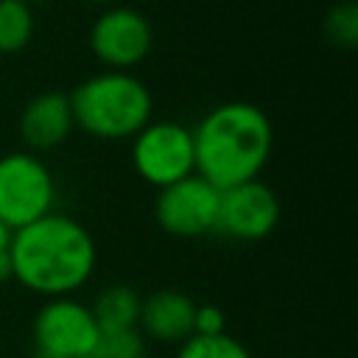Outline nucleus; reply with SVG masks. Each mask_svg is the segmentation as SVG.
<instances>
[{"label":"nucleus","mask_w":358,"mask_h":358,"mask_svg":"<svg viewBox=\"0 0 358 358\" xmlns=\"http://www.w3.org/2000/svg\"><path fill=\"white\" fill-rule=\"evenodd\" d=\"M95 263L90 229L64 213H48L11 235V280L45 299L70 296L87 285Z\"/></svg>","instance_id":"1"},{"label":"nucleus","mask_w":358,"mask_h":358,"mask_svg":"<svg viewBox=\"0 0 358 358\" xmlns=\"http://www.w3.org/2000/svg\"><path fill=\"white\" fill-rule=\"evenodd\" d=\"M193 148L196 173L218 190H227L260 179L274 148V126L257 103L224 101L193 129Z\"/></svg>","instance_id":"2"},{"label":"nucleus","mask_w":358,"mask_h":358,"mask_svg":"<svg viewBox=\"0 0 358 358\" xmlns=\"http://www.w3.org/2000/svg\"><path fill=\"white\" fill-rule=\"evenodd\" d=\"M67 95L76 129L98 140H131L154 115L151 90L126 70L95 73Z\"/></svg>","instance_id":"3"},{"label":"nucleus","mask_w":358,"mask_h":358,"mask_svg":"<svg viewBox=\"0 0 358 358\" xmlns=\"http://www.w3.org/2000/svg\"><path fill=\"white\" fill-rule=\"evenodd\" d=\"M56 182L39 154L8 151L0 157V221L8 229L53 213Z\"/></svg>","instance_id":"4"},{"label":"nucleus","mask_w":358,"mask_h":358,"mask_svg":"<svg viewBox=\"0 0 358 358\" xmlns=\"http://www.w3.org/2000/svg\"><path fill=\"white\" fill-rule=\"evenodd\" d=\"M131 165L157 190L196 173L193 129L176 120H148L131 137Z\"/></svg>","instance_id":"5"},{"label":"nucleus","mask_w":358,"mask_h":358,"mask_svg":"<svg viewBox=\"0 0 358 358\" xmlns=\"http://www.w3.org/2000/svg\"><path fill=\"white\" fill-rule=\"evenodd\" d=\"M31 336L36 358H87L95 352L101 330L90 305L73 296H53L36 310Z\"/></svg>","instance_id":"6"},{"label":"nucleus","mask_w":358,"mask_h":358,"mask_svg":"<svg viewBox=\"0 0 358 358\" xmlns=\"http://www.w3.org/2000/svg\"><path fill=\"white\" fill-rule=\"evenodd\" d=\"M90 50L106 70H131L154 48L151 20L131 6H106L90 25Z\"/></svg>","instance_id":"7"},{"label":"nucleus","mask_w":358,"mask_h":358,"mask_svg":"<svg viewBox=\"0 0 358 358\" xmlns=\"http://www.w3.org/2000/svg\"><path fill=\"white\" fill-rule=\"evenodd\" d=\"M221 190L204 176L190 173L157 190L154 218L173 238H201L215 232Z\"/></svg>","instance_id":"8"},{"label":"nucleus","mask_w":358,"mask_h":358,"mask_svg":"<svg viewBox=\"0 0 358 358\" xmlns=\"http://www.w3.org/2000/svg\"><path fill=\"white\" fill-rule=\"evenodd\" d=\"M277 224L280 199L266 182L249 179L221 190L215 232L235 241H263L277 229Z\"/></svg>","instance_id":"9"},{"label":"nucleus","mask_w":358,"mask_h":358,"mask_svg":"<svg viewBox=\"0 0 358 358\" xmlns=\"http://www.w3.org/2000/svg\"><path fill=\"white\" fill-rule=\"evenodd\" d=\"M73 129H76V123H73L70 95L62 90L36 92L22 106L20 120H17L20 140L25 143V151H31V154L59 148L70 137Z\"/></svg>","instance_id":"10"},{"label":"nucleus","mask_w":358,"mask_h":358,"mask_svg":"<svg viewBox=\"0 0 358 358\" xmlns=\"http://www.w3.org/2000/svg\"><path fill=\"white\" fill-rule=\"evenodd\" d=\"M193 313H196V302L187 294L162 288L143 296L137 327L148 338L165 344H182L187 336H193Z\"/></svg>","instance_id":"11"},{"label":"nucleus","mask_w":358,"mask_h":358,"mask_svg":"<svg viewBox=\"0 0 358 358\" xmlns=\"http://www.w3.org/2000/svg\"><path fill=\"white\" fill-rule=\"evenodd\" d=\"M140 302H143V296L131 285H106L95 296V302L90 305V310L95 316L98 330L101 333H112V330L137 327Z\"/></svg>","instance_id":"12"},{"label":"nucleus","mask_w":358,"mask_h":358,"mask_svg":"<svg viewBox=\"0 0 358 358\" xmlns=\"http://www.w3.org/2000/svg\"><path fill=\"white\" fill-rule=\"evenodd\" d=\"M34 6L22 0H0V56H14L25 50L34 39Z\"/></svg>","instance_id":"13"},{"label":"nucleus","mask_w":358,"mask_h":358,"mask_svg":"<svg viewBox=\"0 0 358 358\" xmlns=\"http://www.w3.org/2000/svg\"><path fill=\"white\" fill-rule=\"evenodd\" d=\"M176 358H252V352L229 333H218V336H187L179 350Z\"/></svg>","instance_id":"14"},{"label":"nucleus","mask_w":358,"mask_h":358,"mask_svg":"<svg viewBox=\"0 0 358 358\" xmlns=\"http://www.w3.org/2000/svg\"><path fill=\"white\" fill-rule=\"evenodd\" d=\"M322 28H324V36L336 48H355L358 45V3L344 0V3L333 6L327 11Z\"/></svg>","instance_id":"15"},{"label":"nucleus","mask_w":358,"mask_h":358,"mask_svg":"<svg viewBox=\"0 0 358 358\" xmlns=\"http://www.w3.org/2000/svg\"><path fill=\"white\" fill-rule=\"evenodd\" d=\"M92 358H145V336L140 327L101 333Z\"/></svg>","instance_id":"16"},{"label":"nucleus","mask_w":358,"mask_h":358,"mask_svg":"<svg viewBox=\"0 0 358 358\" xmlns=\"http://www.w3.org/2000/svg\"><path fill=\"white\" fill-rule=\"evenodd\" d=\"M218 333H227V313H224V308H218L213 302L196 305L193 336H218Z\"/></svg>","instance_id":"17"},{"label":"nucleus","mask_w":358,"mask_h":358,"mask_svg":"<svg viewBox=\"0 0 358 358\" xmlns=\"http://www.w3.org/2000/svg\"><path fill=\"white\" fill-rule=\"evenodd\" d=\"M11 235L14 229L0 221V280H11Z\"/></svg>","instance_id":"18"},{"label":"nucleus","mask_w":358,"mask_h":358,"mask_svg":"<svg viewBox=\"0 0 358 358\" xmlns=\"http://www.w3.org/2000/svg\"><path fill=\"white\" fill-rule=\"evenodd\" d=\"M87 3H95V6H115V0H87Z\"/></svg>","instance_id":"19"},{"label":"nucleus","mask_w":358,"mask_h":358,"mask_svg":"<svg viewBox=\"0 0 358 358\" xmlns=\"http://www.w3.org/2000/svg\"><path fill=\"white\" fill-rule=\"evenodd\" d=\"M22 3H28V6H36V3H50V0H22Z\"/></svg>","instance_id":"20"},{"label":"nucleus","mask_w":358,"mask_h":358,"mask_svg":"<svg viewBox=\"0 0 358 358\" xmlns=\"http://www.w3.org/2000/svg\"><path fill=\"white\" fill-rule=\"evenodd\" d=\"M87 358H92V355H87Z\"/></svg>","instance_id":"21"}]
</instances>
